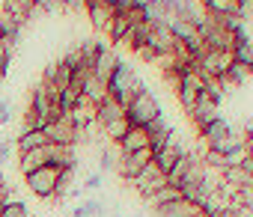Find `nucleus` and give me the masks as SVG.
<instances>
[{"label": "nucleus", "mask_w": 253, "mask_h": 217, "mask_svg": "<svg viewBox=\"0 0 253 217\" xmlns=\"http://www.w3.org/2000/svg\"><path fill=\"white\" fill-rule=\"evenodd\" d=\"M107 89H110V95L122 104V107H128L131 104V98L140 92V89H146V83L137 77V72L128 66V63H119L116 66V72L110 74V80H107Z\"/></svg>", "instance_id": "nucleus-1"}, {"label": "nucleus", "mask_w": 253, "mask_h": 217, "mask_svg": "<svg viewBox=\"0 0 253 217\" xmlns=\"http://www.w3.org/2000/svg\"><path fill=\"white\" fill-rule=\"evenodd\" d=\"M161 116V104H158V98L152 95V89H140L134 98H131V104L125 107V119H128L131 125H140V128H146L152 119H158Z\"/></svg>", "instance_id": "nucleus-2"}, {"label": "nucleus", "mask_w": 253, "mask_h": 217, "mask_svg": "<svg viewBox=\"0 0 253 217\" xmlns=\"http://www.w3.org/2000/svg\"><path fill=\"white\" fill-rule=\"evenodd\" d=\"M57 179H60V167H54V164H45V167H39V170H33V173L24 176L30 193L39 196V199H54Z\"/></svg>", "instance_id": "nucleus-3"}, {"label": "nucleus", "mask_w": 253, "mask_h": 217, "mask_svg": "<svg viewBox=\"0 0 253 217\" xmlns=\"http://www.w3.org/2000/svg\"><path fill=\"white\" fill-rule=\"evenodd\" d=\"M146 164H152V149L146 146V149H137V152H128V155H119V161H116V176L128 184L134 176H140L143 173V167Z\"/></svg>", "instance_id": "nucleus-4"}, {"label": "nucleus", "mask_w": 253, "mask_h": 217, "mask_svg": "<svg viewBox=\"0 0 253 217\" xmlns=\"http://www.w3.org/2000/svg\"><path fill=\"white\" fill-rule=\"evenodd\" d=\"M45 137H48V143H57V146H78V128H75L69 113H63L60 119L48 122L45 125Z\"/></svg>", "instance_id": "nucleus-5"}, {"label": "nucleus", "mask_w": 253, "mask_h": 217, "mask_svg": "<svg viewBox=\"0 0 253 217\" xmlns=\"http://www.w3.org/2000/svg\"><path fill=\"white\" fill-rule=\"evenodd\" d=\"M128 184H131L143 199H146V196H152L155 190H161V187L167 184V176H164L155 164H146V167H143V173H140V176H134Z\"/></svg>", "instance_id": "nucleus-6"}, {"label": "nucleus", "mask_w": 253, "mask_h": 217, "mask_svg": "<svg viewBox=\"0 0 253 217\" xmlns=\"http://www.w3.org/2000/svg\"><path fill=\"white\" fill-rule=\"evenodd\" d=\"M27 110L39 119L42 128L57 119L54 110H51V95H48V86H45V83H36V86H33V92H30V107H27Z\"/></svg>", "instance_id": "nucleus-7"}, {"label": "nucleus", "mask_w": 253, "mask_h": 217, "mask_svg": "<svg viewBox=\"0 0 253 217\" xmlns=\"http://www.w3.org/2000/svg\"><path fill=\"white\" fill-rule=\"evenodd\" d=\"M155 217H211L206 205H197L191 199H176V202H167L161 208H155Z\"/></svg>", "instance_id": "nucleus-8"}, {"label": "nucleus", "mask_w": 253, "mask_h": 217, "mask_svg": "<svg viewBox=\"0 0 253 217\" xmlns=\"http://www.w3.org/2000/svg\"><path fill=\"white\" fill-rule=\"evenodd\" d=\"M86 15H89L92 27H95L98 33H107V30H110V21H113V15H116V9H113L110 3H104V0H86Z\"/></svg>", "instance_id": "nucleus-9"}, {"label": "nucleus", "mask_w": 253, "mask_h": 217, "mask_svg": "<svg viewBox=\"0 0 253 217\" xmlns=\"http://www.w3.org/2000/svg\"><path fill=\"white\" fill-rule=\"evenodd\" d=\"M182 155H185V146H182V143L176 140V134H173V137H170V143H167L161 152H155V155H152V164H155V167L167 176V173L176 167V161H179Z\"/></svg>", "instance_id": "nucleus-10"}, {"label": "nucleus", "mask_w": 253, "mask_h": 217, "mask_svg": "<svg viewBox=\"0 0 253 217\" xmlns=\"http://www.w3.org/2000/svg\"><path fill=\"white\" fill-rule=\"evenodd\" d=\"M122 60L110 51V48H104V45H98V54H95V63H92V74L95 77H101V80H110V74L116 72V66H119Z\"/></svg>", "instance_id": "nucleus-11"}, {"label": "nucleus", "mask_w": 253, "mask_h": 217, "mask_svg": "<svg viewBox=\"0 0 253 217\" xmlns=\"http://www.w3.org/2000/svg\"><path fill=\"white\" fill-rule=\"evenodd\" d=\"M146 146H149V131L140 128V125H131L128 134H125V137L116 143L119 155H128V152H137V149H146Z\"/></svg>", "instance_id": "nucleus-12"}, {"label": "nucleus", "mask_w": 253, "mask_h": 217, "mask_svg": "<svg viewBox=\"0 0 253 217\" xmlns=\"http://www.w3.org/2000/svg\"><path fill=\"white\" fill-rule=\"evenodd\" d=\"M125 116V107L113 98V95H107L98 107H95V125L98 128H104V125H110L113 119H122Z\"/></svg>", "instance_id": "nucleus-13"}, {"label": "nucleus", "mask_w": 253, "mask_h": 217, "mask_svg": "<svg viewBox=\"0 0 253 217\" xmlns=\"http://www.w3.org/2000/svg\"><path fill=\"white\" fill-rule=\"evenodd\" d=\"M45 164H51L48 143H45V146H39V149H30V152H21V155H18V167H21V173H24V176H27V173H33V170H39V167H45Z\"/></svg>", "instance_id": "nucleus-14"}, {"label": "nucleus", "mask_w": 253, "mask_h": 217, "mask_svg": "<svg viewBox=\"0 0 253 217\" xmlns=\"http://www.w3.org/2000/svg\"><path fill=\"white\" fill-rule=\"evenodd\" d=\"M36 12H42L36 0H3V15H12L18 21H30Z\"/></svg>", "instance_id": "nucleus-15"}, {"label": "nucleus", "mask_w": 253, "mask_h": 217, "mask_svg": "<svg viewBox=\"0 0 253 217\" xmlns=\"http://www.w3.org/2000/svg\"><path fill=\"white\" fill-rule=\"evenodd\" d=\"M232 131V125L223 119V116H217V119H211L206 128H200V137H203V143H206V149H211L217 140H223L226 134Z\"/></svg>", "instance_id": "nucleus-16"}, {"label": "nucleus", "mask_w": 253, "mask_h": 217, "mask_svg": "<svg viewBox=\"0 0 253 217\" xmlns=\"http://www.w3.org/2000/svg\"><path fill=\"white\" fill-rule=\"evenodd\" d=\"M244 146H247V137H244V131H235V128H232V131H229L223 140H217L211 149H214V152H220V155H232V152H247Z\"/></svg>", "instance_id": "nucleus-17"}, {"label": "nucleus", "mask_w": 253, "mask_h": 217, "mask_svg": "<svg viewBox=\"0 0 253 217\" xmlns=\"http://www.w3.org/2000/svg\"><path fill=\"white\" fill-rule=\"evenodd\" d=\"M81 92H84V95H86V98H89L95 107H98V104H101V101L110 95V89H107V80H101V77H95V74H89V77L84 80V89H81Z\"/></svg>", "instance_id": "nucleus-18"}, {"label": "nucleus", "mask_w": 253, "mask_h": 217, "mask_svg": "<svg viewBox=\"0 0 253 217\" xmlns=\"http://www.w3.org/2000/svg\"><path fill=\"white\" fill-rule=\"evenodd\" d=\"M206 9H209V15H220V18H241V0H209Z\"/></svg>", "instance_id": "nucleus-19"}, {"label": "nucleus", "mask_w": 253, "mask_h": 217, "mask_svg": "<svg viewBox=\"0 0 253 217\" xmlns=\"http://www.w3.org/2000/svg\"><path fill=\"white\" fill-rule=\"evenodd\" d=\"M134 24H131V15H128V9H116V15H113V21H110V30H107V36H110V42H122V36L128 33Z\"/></svg>", "instance_id": "nucleus-20"}, {"label": "nucleus", "mask_w": 253, "mask_h": 217, "mask_svg": "<svg viewBox=\"0 0 253 217\" xmlns=\"http://www.w3.org/2000/svg\"><path fill=\"white\" fill-rule=\"evenodd\" d=\"M176 199H182V190L179 187H173V184H164L161 190H155L152 196H146L143 202L155 211V208H161V205H167V202H176Z\"/></svg>", "instance_id": "nucleus-21"}, {"label": "nucleus", "mask_w": 253, "mask_h": 217, "mask_svg": "<svg viewBox=\"0 0 253 217\" xmlns=\"http://www.w3.org/2000/svg\"><path fill=\"white\" fill-rule=\"evenodd\" d=\"M45 143H48V137H45V128L24 131V134L18 137V155H21V152H30V149H39V146H45Z\"/></svg>", "instance_id": "nucleus-22"}, {"label": "nucleus", "mask_w": 253, "mask_h": 217, "mask_svg": "<svg viewBox=\"0 0 253 217\" xmlns=\"http://www.w3.org/2000/svg\"><path fill=\"white\" fill-rule=\"evenodd\" d=\"M128 128H131V122L122 116V119H113L110 125H104V128H101V137H104V140H110V143H119L125 134H128Z\"/></svg>", "instance_id": "nucleus-23"}, {"label": "nucleus", "mask_w": 253, "mask_h": 217, "mask_svg": "<svg viewBox=\"0 0 253 217\" xmlns=\"http://www.w3.org/2000/svg\"><path fill=\"white\" fill-rule=\"evenodd\" d=\"M101 214H104V202L98 199H81L72 208V217H101Z\"/></svg>", "instance_id": "nucleus-24"}, {"label": "nucleus", "mask_w": 253, "mask_h": 217, "mask_svg": "<svg viewBox=\"0 0 253 217\" xmlns=\"http://www.w3.org/2000/svg\"><path fill=\"white\" fill-rule=\"evenodd\" d=\"M116 161H119L116 143H113V149L110 146H101V152H98V170L101 173H110V170H116Z\"/></svg>", "instance_id": "nucleus-25"}, {"label": "nucleus", "mask_w": 253, "mask_h": 217, "mask_svg": "<svg viewBox=\"0 0 253 217\" xmlns=\"http://www.w3.org/2000/svg\"><path fill=\"white\" fill-rule=\"evenodd\" d=\"M0 217H30L27 205L18 202V199H6L3 205H0Z\"/></svg>", "instance_id": "nucleus-26"}, {"label": "nucleus", "mask_w": 253, "mask_h": 217, "mask_svg": "<svg viewBox=\"0 0 253 217\" xmlns=\"http://www.w3.org/2000/svg\"><path fill=\"white\" fill-rule=\"evenodd\" d=\"M12 119V104H9V98H0V122H9Z\"/></svg>", "instance_id": "nucleus-27"}, {"label": "nucleus", "mask_w": 253, "mask_h": 217, "mask_svg": "<svg viewBox=\"0 0 253 217\" xmlns=\"http://www.w3.org/2000/svg\"><path fill=\"white\" fill-rule=\"evenodd\" d=\"M101 181H104V179H101V173H92V176H86L84 187H86V190H98V187H101Z\"/></svg>", "instance_id": "nucleus-28"}, {"label": "nucleus", "mask_w": 253, "mask_h": 217, "mask_svg": "<svg viewBox=\"0 0 253 217\" xmlns=\"http://www.w3.org/2000/svg\"><path fill=\"white\" fill-rule=\"evenodd\" d=\"M9 158H12V140H3L0 143V164L9 161Z\"/></svg>", "instance_id": "nucleus-29"}, {"label": "nucleus", "mask_w": 253, "mask_h": 217, "mask_svg": "<svg viewBox=\"0 0 253 217\" xmlns=\"http://www.w3.org/2000/svg\"><path fill=\"white\" fill-rule=\"evenodd\" d=\"M3 77H6V72H3V69H0V83H3Z\"/></svg>", "instance_id": "nucleus-30"}, {"label": "nucleus", "mask_w": 253, "mask_h": 217, "mask_svg": "<svg viewBox=\"0 0 253 217\" xmlns=\"http://www.w3.org/2000/svg\"><path fill=\"white\" fill-rule=\"evenodd\" d=\"M134 217H143V214H134Z\"/></svg>", "instance_id": "nucleus-31"}, {"label": "nucleus", "mask_w": 253, "mask_h": 217, "mask_svg": "<svg viewBox=\"0 0 253 217\" xmlns=\"http://www.w3.org/2000/svg\"><path fill=\"white\" fill-rule=\"evenodd\" d=\"M113 217H122V214H113Z\"/></svg>", "instance_id": "nucleus-32"}]
</instances>
